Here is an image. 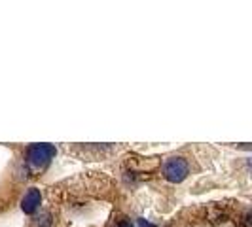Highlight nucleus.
<instances>
[{
	"instance_id": "nucleus-1",
	"label": "nucleus",
	"mask_w": 252,
	"mask_h": 227,
	"mask_svg": "<svg viewBox=\"0 0 252 227\" xmlns=\"http://www.w3.org/2000/svg\"><path fill=\"white\" fill-rule=\"evenodd\" d=\"M108 176L91 172L53 186L27 227H114L118 191Z\"/></svg>"
},
{
	"instance_id": "nucleus-2",
	"label": "nucleus",
	"mask_w": 252,
	"mask_h": 227,
	"mask_svg": "<svg viewBox=\"0 0 252 227\" xmlns=\"http://www.w3.org/2000/svg\"><path fill=\"white\" fill-rule=\"evenodd\" d=\"M165 227H251V210L239 201L191 204Z\"/></svg>"
},
{
	"instance_id": "nucleus-3",
	"label": "nucleus",
	"mask_w": 252,
	"mask_h": 227,
	"mask_svg": "<svg viewBox=\"0 0 252 227\" xmlns=\"http://www.w3.org/2000/svg\"><path fill=\"white\" fill-rule=\"evenodd\" d=\"M55 155V148L50 144H34L29 146L25 150V165L29 169V172H38L42 170L46 165L51 161V157Z\"/></svg>"
},
{
	"instance_id": "nucleus-4",
	"label": "nucleus",
	"mask_w": 252,
	"mask_h": 227,
	"mask_svg": "<svg viewBox=\"0 0 252 227\" xmlns=\"http://www.w3.org/2000/svg\"><path fill=\"white\" fill-rule=\"evenodd\" d=\"M188 170L189 167L186 163V159H182V157H171V159L165 161L161 174L169 182H180V180H184V178L188 176Z\"/></svg>"
},
{
	"instance_id": "nucleus-5",
	"label": "nucleus",
	"mask_w": 252,
	"mask_h": 227,
	"mask_svg": "<svg viewBox=\"0 0 252 227\" xmlns=\"http://www.w3.org/2000/svg\"><path fill=\"white\" fill-rule=\"evenodd\" d=\"M42 206V191L36 188L29 189L23 197V202H21V208L25 214H34L38 208Z\"/></svg>"
}]
</instances>
